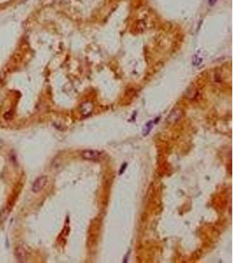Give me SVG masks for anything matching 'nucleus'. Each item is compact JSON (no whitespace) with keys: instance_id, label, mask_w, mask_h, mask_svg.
<instances>
[{"instance_id":"f03ea898","label":"nucleus","mask_w":234,"mask_h":263,"mask_svg":"<svg viewBox=\"0 0 234 263\" xmlns=\"http://www.w3.org/2000/svg\"><path fill=\"white\" fill-rule=\"evenodd\" d=\"M102 154L97 150H84L81 153V156L85 160L95 161L101 157Z\"/></svg>"},{"instance_id":"423d86ee","label":"nucleus","mask_w":234,"mask_h":263,"mask_svg":"<svg viewBox=\"0 0 234 263\" xmlns=\"http://www.w3.org/2000/svg\"><path fill=\"white\" fill-rule=\"evenodd\" d=\"M4 147V141L3 139H0V149H2Z\"/></svg>"},{"instance_id":"f257e3e1","label":"nucleus","mask_w":234,"mask_h":263,"mask_svg":"<svg viewBox=\"0 0 234 263\" xmlns=\"http://www.w3.org/2000/svg\"><path fill=\"white\" fill-rule=\"evenodd\" d=\"M47 181H48V178L46 175H42V176L39 177L38 179H36V181L34 182L32 187V190L35 193L40 192L41 190H42L45 188V186L47 183Z\"/></svg>"},{"instance_id":"20e7f679","label":"nucleus","mask_w":234,"mask_h":263,"mask_svg":"<svg viewBox=\"0 0 234 263\" xmlns=\"http://www.w3.org/2000/svg\"><path fill=\"white\" fill-rule=\"evenodd\" d=\"M182 111H180V110H174V111L171 112V113L169 114V116H168V123H170V124H174V123H175V122H177L178 120H179L181 119V117H182Z\"/></svg>"},{"instance_id":"39448f33","label":"nucleus","mask_w":234,"mask_h":263,"mask_svg":"<svg viewBox=\"0 0 234 263\" xmlns=\"http://www.w3.org/2000/svg\"><path fill=\"white\" fill-rule=\"evenodd\" d=\"M92 110H93L92 104H90V103H89V102L84 103V104H82V106H81V111H82V114L88 115V114L91 113Z\"/></svg>"},{"instance_id":"6e6552de","label":"nucleus","mask_w":234,"mask_h":263,"mask_svg":"<svg viewBox=\"0 0 234 263\" xmlns=\"http://www.w3.org/2000/svg\"><path fill=\"white\" fill-rule=\"evenodd\" d=\"M216 1H217V0H210V4H211V5H212V4H215Z\"/></svg>"},{"instance_id":"7ed1b4c3","label":"nucleus","mask_w":234,"mask_h":263,"mask_svg":"<svg viewBox=\"0 0 234 263\" xmlns=\"http://www.w3.org/2000/svg\"><path fill=\"white\" fill-rule=\"evenodd\" d=\"M15 256L19 262H24L27 259V253L23 247L19 245L15 249Z\"/></svg>"},{"instance_id":"0eeeda50","label":"nucleus","mask_w":234,"mask_h":263,"mask_svg":"<svg viewBox=\"0 0 234 263\" xmlns=\"http://www.w3.org/2000/svg\"><path fill=\"white\" fill-rule=\"evenodd\" d=\"M126 163H125L124 164V166H123V167H121V170H120V172H119V174H121V173H123V172H124V170H125V167H126Z\"/></svg>"}]
</instances>
